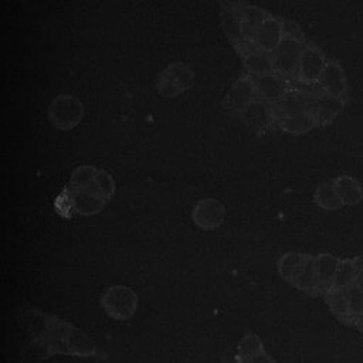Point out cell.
I'll return each mask as SVG.
<instances>
[{"label": "cell", "instance_id": "10", "mask_svg": "<svg viewBox=\"0 0 363 363\" xmlns=\"http://www.w3.org/2000/svg\"><path fill=\"white\" fill-rule=\"evenodd\" d=\"M121 288L122 286H115V288H111L108 292H106V296H105V308L106 311L112 315V316H118V319H126V315H125V311L121 305H125L126 308H129L130 311L135 309V298H133V294L129 292L128 295H125V298L121 301Z\"/></svg>", "mask_w": 363, "mask_h": 363}, {"label": "cell", "instance_id": "3", "mask_svg": "<svg viewBox=\"0 0 363 363\" xmlns=\"http://www.w3.org/2000/svg\"><path fill=\"white\" fill-rule=\"evenodd\" d=\"M84 115L82 102L74 95L57 96L48 109V118L52 126L61 130H69L77 126Z\"/></svg>", "mask_w": 363, "mask_h": 363}, {"label": "cell", "instance_id": "1", "mask_svg": "<svg viewBox=\"0 0 363 363\" xmlns=\"http://www.w3.org/2000/svg\"><path fill=\"white\" fill-rule=\"evenodd\" d=\"M281 277L309 296H320L332 315L363 335V255L286 252L278 262Z\"/></svg>", "mask_w": 363, "mask_h": 363}, {"label": "cell", "instance_id": "11", "mask_svg": "<svg viewBox=\"0 0 363 363\" xmlns=\"http://www.w3.org/2000/svg\"><path fill=\"white\" fill-rule=\"evenodd\" d=\"M315 203L323 208V210H337L340 207H343L345 204L342 203L340 197L337 196L335 186L330 182H326L323 184H320L316 190H315Z\"/></svg>", "mask_w": 363, "mask_h": 363}, {"label": "cell", "instance_id": "6", "mask_svg": "<svg viewBox=\"0 0 363 363\" xmlns=\"http://www.w3.org/2000/svg\"><path fill=\"white\" fill-rule=\"evenodd\" d=\"M318 86L336 98H342L346 99V94H347V82H346V75L343 72V68L339 65V62L333 61V60H328L319 81H318Z\"/></svg>", "mask_w": 363, "mask_h": 363}, {"label": "cell", "instance_id": "9", "mask_svg": "<svg viewBox=\"0 0 363 363\" xmlns=\"http://www.w3.org/2000/svg\"><path fill=\"white\" fill-rule=\"evenodd\" d=\"M337 196L345 206L357 204L363 199L362 184L350 176H337L332 180Z\"/></svg>", "mask_w": 363, "mask_h": 363}, {"label": "cell", "instance_id": "4", "mask_svg": "<svg viewBox=\"0 0 363 363\" xmlns=\"http://www.w3.org/2000/svg\"><path fill=\"white\" fill-rule=\"evenodd\" d=\"M193 69L182 62L169 65L157 78V89L163 96H177L179 94L189 89L193 84Z\"/></svg>", "mask_w": 363, "mask_h": 363}, {"label": "cell", "instance_id": "7", "mask_svg": "<svg viewBox=\"0 0 363 363\" xmlns=\"http://www.w3.org/2000/svg\"><path fill=\"white\" fill-rule=\"evenodd\" d=\"M224 218V207L214 199L200 200L193 210V220L200 228L211 230L221 224Z\"/></svg>", "mask_w": 363, "mask_h": 363}, {"label": "cell", "instance_id": "5", "mask_svg": "<svg viewBox=\"0 0 363 363\" xmlns=\"http://www.w3.org/2000/svg\"><path fill=\"white\" fill-rule=\"evenodd\" d=\"M326 62H328V58L323 55V52L318 47L306 43L299 61L298 85H302V86L318 85L319 77Z\"/></svg>", "mask_w": 363, "mask_h": 363}, {"label": "cell", "instance_id": "8", "mask_svg": "<svg viewBox=\"0 0 363 363\" xmlns=\"http://www.w3.org/2000/svg\"><path fill=\"white\" fill-rule=\"evenodd\" d=\"M235 363H275L255 335H247L238 345Z\"/></svg>", "mask_w": 363, "mask_h": 363}, {"label": "cell", "instance_id": "2", "mask_svg": "<svg viewBox=\"0 0 363 363\" xmlns=\"http://www.w3.org/2000/svg\"><path fill=\"white\" fill-rule=\"evenodd\" d=\"M113 191L115 182L109 173L94 166H79L74 170L58 208L67 210V214L92 216L106 206Z\"/></svg>", "mask_w": 363, "mask_h": 363}]
</instances>
